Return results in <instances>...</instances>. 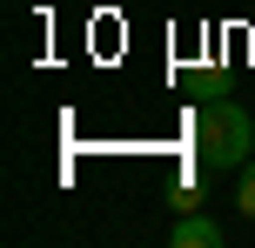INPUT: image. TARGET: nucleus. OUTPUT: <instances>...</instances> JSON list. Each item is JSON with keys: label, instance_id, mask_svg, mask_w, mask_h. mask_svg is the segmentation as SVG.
I'll use <instances>...</instances> for the list:
<instances>
[{"label": "nucleus", "instance_id": "2", "mask_svg": "<svg viewBox=\"0 0 255 248\" xmlns=\"http://www.w3.org/2000/svg\"><path fill=\"white\" fill-rule=\"evenodd\" d=\"M168 242H175V248H222V222H208V215H181V222L168 228Z\"/></svg>", "mask_w": 255, "mask_h": 248}, {"label": "nucleus", "instance_id": "1", "mask_svg": "<svg viewBox=\"0 0 255 248\" xmlns=\"http://www.w3.org/2000/svg\"><path fill=\"white\" fill-rule=\"evenodd\" d=\"M188 134H195V161H202V168H242L255 155V121H249L242 101H229V94H215V101L195 107Z\"/></svg>", "mask_w": 255, "mask_h": 248}, {"label": "nucleus", "instance_id": "3", "mask_svg": "<svg viewBox=\"0 0 255 248\" xmlns=\"http://www.w3.org/2000/svg\"><path fill=\"white\" fill-rule=\"evenodd\" d=\"M235 201H242V215L255 222V155L242 161V188H235Z\"/></svg>", "mask_w": 255, "mask_h": 248}]
</instances>
